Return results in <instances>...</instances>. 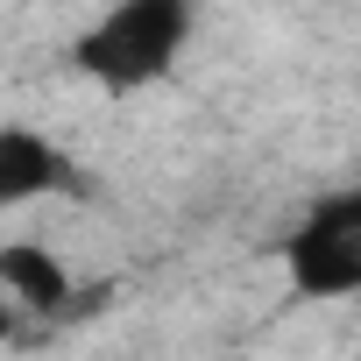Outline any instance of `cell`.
<instances>
[{
	"mask_svg": "<svg viewBox=\"0 0 361 361\" xmlns=\"http://www.w3.org/2000/svg\"><path fill=\"white\" fill-rule=\"evenodd\" d=\"M185 36H192V8H185V0H121V8H106L78 36L71 57L106 92H135V85H149V78L170 71V57L185 50Z\"/></svg>",
	"mask_w": 361,
	"mask_h": 361,
	"instance_id": "cell-1",
	"label": "cell"
},
{
	"mask_svg": "<svg viewBox=\"0 0 361 361\" xmlns=\"http://www.w3.org/2000/svg\"><path fill=\"white\" fill-rule=\"evenodd\" d=\"M283 269L305 298H347L361 290V185L326 199L290 241H283Z\"/></svg>",
	"mask_w": 361,
	"mask_h": 361,
	"instance_id": "cell-2",
	"label": "cell"
},
{
	"mask_svg": "<svg viewBox=\"0 0 361 361\" xmlns=\"http://www.w3.org/2000/svg\"><path fill=\"white\" fill-rule=\"evenodd\" d=\"M78 170L71 156L36 135V128H0V213L8 206H29V199H50V192H71Z\"/></svg>",
	"mask_w": 361,
	"mask_h": 361,
	"instance_id": "cell-3",
	"label": "cell"
},
{
	"mask_svg": "<svg viewBox=\"0 0 361 361\" xmlns=\"http://www.w3.org/2000/svg\"><path fill=\"white\" fill-rule=\"evenodd\" d=\"M0 290H8L15 305H29V312H71L78 305L71 269L50 248H36V241H8L0 248Z\"/></svg>",
	"mask_w": 361,
	"mask_h": 361,
	"instance_id": "cell-4",
	"label": "cell"
},
{
	"mask_svg": "<svg viewBox=\"0 0 361 361\" xmlns=\"http://www.w3.org/2000/svg\"><path fill=\"white\" fill-rule=\"evenodd\" d=\"M8 333H15V305H8V298H0V340H8Z\"/></svg>",
	"mask_w": 361,
	"mask_h": 361,
	"instance_id": "cell-5",
	"label": "cell"
}]
</instances>
